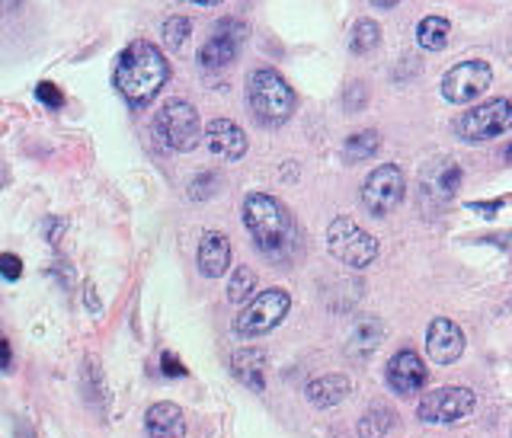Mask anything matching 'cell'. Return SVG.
I'll return each mask as SVG.
<instances>
[{"mask_svg": "<svg viewBox=\"0 0 512 438\" xmlns=\"http://www.w3.org/2000/svg\"><path fill=\"white\" fill-rule=\"evenodd\" d=\"M170 80V64L160 55V48L151 42H132L119 55L116 71H112V84L132 106H148L154 96L164 90Z\"/></svg>", "mask_w": 512, "mask_h": 438, "instance_id": "1", "label": "cell"}, {"mask_svg": "<svg viewBox=\"0 0 512 438\" xmlns=\"http://www.w3.org/2000/svg\"><path fill=\"white\" fill-rule=\"evenodd\" d=\"M244 224L256 243V250L272 256V263L285 259L295 240V221L288 215V208L266 192H253L244 202Z\"/></svg>", "mask_w": 512, "mask_h": 438, "instance_id": "2", "label": "cell"}, {"mask_svg": "<svg viewBox=\"0 0 512 438\" xmlns=\"http://www.w3.org/2000/svg\"><path fill=\"white\" fill-rule=\"evenodd\" d=\"M247 106L253 119L266 128H279L292 119L295 93L285 84V77L276 68H256L247 77Z\"/></svg>", "mask_w": 512, "mask_h": 438, "instance_id": "3", "label": "cell"}, {"mask_svg": "<svg viewBox=\"0 0 512 438\" xmlns=\"http://www.w3.org/2000/svg\"><path fill=\"white\" fill-rule=\"evenodd\" d=\"M327 250L349 269H368L378 259V240L352 218H336L327 227Z\"/></svg>", "mask_w": 512, "mask_h": 438, "instance_id": "4", "label": "cell"}, {"mask_svg": "<svg viewBox=\"0 0 512 438\" xmlns=\"http://www.w3.org/2000/svg\"><path fill=\"white\" fill-rule=\"evenodd\" d=\"M154 132L170 151H192L205 135L196 106L186 100H167L160 106L154 119Z\"/></svg>", "mask_w": 512, "mask_h": 438, "instance_id": "5", "label": "cell"}, {"mask_svg": "<svg viewBox=\"0 0 512 438\" xmlns=\"http://www.w3.org/2000/svg\"><path fill=\"white\" fill-rule=\"evenodd\" d=\"M288 307H292V298H288L285 288H266L263 295H256L244 311L234 317V336L256 339L269 330H276L288 317Z\"/></svg>", "mask_w": 512, "mask_h": 438, "instance_id": "6", "label": "cell"}, {"mask_svg": "<svg viewBox=\"0 0 512 438\" xmlns=\"http://www.w3.org/2000/svg\"><path fill=\"white\" fill-rule=\"evenodd\" d=\"M455 128L464 141L500 138L512 128V100H506V96H493V100H487V103L471 106L464 116H458Z\"/></svg>", "mask_w": 512, "mask_h": 438, "instance_id": "7", "label": "cell"}, {"mask_svg": "<svg viewBox=\"0 0 512 438\" xmlns=\"http://www.w3.org/2000/svg\"><path fill=\"white\" fill-rule=\"evenodd\" d=\"M474 407H477V397L471 387L448 384V387H436V391L423 394L416 416H420L426 426H448V423H458L464 416H471Z\"/></svg>", "mask_w": 512, "mask_h": 438, "instance_id": "8", "label": "cell"}, {"mask_svg": "<svg viewBox=\"0 0 512 438\" xmlns=\"http://www.w3.org/2000/svg\"><path fill=\"white\" fill-rule=\"evenodd\" d=\"M404 192H407V180H404V170L394 167V164H381L372 173L365 176V186H362V205L368 208L372 215H388L394 208L404 202Z\"/></svg>", "mask_w": 512, "mask_h": 438, "instance_id": "9", "label": "cell"}, {"mask_svg": "<svg viewBox=\"0 0 512 438\" xmlns=\"http://www.w3.org/2000/svg\"><path fill=\"white\" fill-rule=\"evenodd\" d=\"M493 84V68L487 61H461L442 77V96L452 106L474 103Z\"/></svg>", "mask_w": 512, "mask_h": 438, "instance_id": "10", "label": "cell"}, {"mask_svg": "<svg viewBox=\"0 0 512 438\" xmlns=\"http://www.w3.org/2000/svg\"><path fill=\"white\" fill-rule=\"evenodd\" d=\"M244 36H247L244 23L234 20V16H224V20L215 23V29H212V36H208V42L202 45L199 64H202L205 71H221V68H228V64L237 58Z\"/></svg>", "mask_w": 512, "mask_h": 438, "instance_id": "11", "label": "cell"}, {"mask_svg": "<svg viewBox=\"0 0 512 438\" xmlns=\"http://www.w3.org/2000/svg\"><path fill=\"white\" fill-rule=\"evenodd\" d=\"M426 352L436 365H455L464 355V333L455 320L436 317L426 330Z\"/></svg>", "mask_w": 512, "mask_h": 438, "instance_id": "12", "label": "cell"}, {"mask_svg": "<svg viewBox=\"0 0 512 438\" xmlns=\"http://www.w3.org/2000/svg\"><path fill=\"white\" fill-rule=\"evenodd\" d=\"M426 378H429L426 362L413 349H400L391 359V365H388V384H391V391L400 394V397L420 394Z\"/></svg>", "mask_w": 512, "mask_h": 438, "instance_id": "13", "label": "cell"}, {"mask_svg": "<svg viewBox=\"0 0 512 438\" xmlns=\"http://www.w3.org/2000/svg\"><path fill=\"white\" fill-rule=\"evenodd\" d=\"M205 148L212 151L215 157L221 160H228V164H234V160H240L247 154L250 148V141L244 135V128H240L237 122L231 119H215V122H208L205 128Z\"/></svg>", "mask_w": 512, "mask_h": 438, "instance_id": "14", "label": "cell"}, {"mask_svg": "<svg viewBox=\"0 0 512 438\" xmlns=\"http://www.w3.org/2000/svg\"><path fill=\"white\" fill-rule=\"evenodd\" d=\"M199 272L205 279H221L224 272L231 269V240L221 231H205L199 240Z\"/></svg>", "mask_w": 512, "mask_h": 438, "instance_id": "15", "label": "cell"}, {"mask_svg": "<svg viewBox=\"0 0 512 438\" xmlns=\"http://www.w3.org/2000/svg\"><path fill=\"white\" fill-rule=\"evenodd\" d=\"M458 183H461V167L455 160H436V164H429L426 173H423V192L429 202H448L458 192Z\"/></svg>", "mask_w": 512, "mask_h": 438, "instance_id": "16", "label": "cell"}, {"mask_svg": "<svg viewBox=\"0 0 512 438\" xmlns=\"http://www.w3.org/2000/svg\"><path fill=\"white\" fill-rule=\"evenodd\" d=\"M144 429H148V438H186V416L170 400L154 403L144 413Z\"/></svg>", "mask_w": 512, "mask_h": 438, "instance_id": "17", "label": "cell"}, {"mask_svg": "<svg viewBox=\"0 0 512 438\" xmlns=\"http://www.w3.org/2000/svg\"><path fill=\"white\" fill-rule=\"evenodd\" d=\"M349 391H352V384L346 375H320L308 384V391L304 394H308V400L314 403V407L330 410V407H340V403L349 397Z\"/></svg>", "mask_w": 512, "mask_h": 438, "instance_id": "18", "label": "cell"}, {"mask_svg": "<svg viewBox=\"0 0 512 438\" xmlns=\"http://www.w3.org/2000/svg\"><path fill=\"white\" fill-rule=\"evenodd\" d=\"M266 359H263V352H256V349H244V352H237L234 359H231V371H234V378L250 387V391H263L266 387Z\"/></svg>", "mask_w": 512, "mask_h": 438, "instance_id": "19", "label": "cell"}, {"mask_svg": "<svg viewBox=\"0 0 512 438\" xmlns=\"http://www.w3.org/2000/svg\"><path fill=\"white\" fill-rule=\"evenodd\" d=\"M448 20L445 16H426V20L416 26V42H420V48H426V52H442L445 42H448Z\"/></svg>", "mask_w": 512, "mask_h": 438, "instance_id": "20", "label": "cell"}, {"mask_svg": "<svg viewBox=\"0 0 512 438\" xmlns=\"http://www.w3.org/2000/svg\"><path fill=\"white\" fill-rule=\"evenodd\" d=\"M378 148H381L378 132H356V135L346 138L343 157H346V164H359V160H365V157H375Z\"/></svg>", "mask_w": 512, "mask_h": 438, "instance_id": "21", "label": "cell"}, {"mask_svg": "<svg viewBox=\"0 0 512 438\" xmlns=\"http://www.w3.org/2000/svg\"><path fill=\"white\" fill-rule=\"evenodd\" d=\"M397 426V416L388 407H372L359 419V435L362 438H384Z\"/></svg>", "mask_w": 512, "mask_h": 438, "instance_id": "22", "label": "cell"}, {"mask_svg": "<svg viewBox=\"0 0 512 438\" xmlns=\"http://www.w3.org/2000/svg\"><path fill=\"white\" fill-rule=\"evenodd\" d=\"M378 42H381V26L375 20H359L356 29H352L349 48H352V55H372Z\"/></svg>", "mask_w": 512, "mask_h": 438, "instance_id": "23", "label": "cell"}, {"mask_svg": "<svg viewBox=\"0 0 512 438\" xmlns=\"http://www.w3.org/2000/svg\"><path fill=\"white\" fill-rule=\"evenodd\" d=\"M253 291H256V272L250 266H237L228 282V301L244 304L247 298H253Z\"/></svg>", "mask_w": 512, "mask_h": 438, "instance_id": "24", "label": "cell"}, {"mask_svg": "<svg viewBox=\"0 0 512 438\" xmlns=\"http://www.w3.org/2000/svg\"><path fill=\"white\" fill-rule=\"evenodd\" d=\"M192 36V23L186 20V16H170V20L164 23V42L170 52H180V48L189 42Z\"/></svg>", "mask_w": 512, "mask_h": 438, "instance_id": "25", "label": "cell"}, {"mask_svg": "<svg viewBox=\"0 0 512 438\" xmlns=\"http://www.w3.org/2000/svg\"><path fill=\"white\" fill-rule=\"evenodd\" d=\"M0 275H4L7 282H16L23 275V263H20V256H13V253H0Z\"/></svg>", "mask_w": 512, "mask_h": 438, "instance_id": "26", "label": "cell"}, {"mask_svg": "<svg viewBox=\"0 0 512 438\" xmlns=\"http://www.w3.org/2000/svg\"><path fill=\"white\" fill-rule=\"evenodd\" d=\"M36 96H39V103H45L48 109H58L64 103V96H61V90L55 84H39Z\"/></svg>", "mask_w": 512, "mask_h": 438, "instance_id": "27", "label": "cell"}, {"mask_svg": "<svg viewBox=\"0 0 512 438\" xmlns=\"http://www.w3.org/2000/svg\"><path fill=\"white\" fill-rule=\"evenodd\" d=\"M160 371H164L167 378H183V375H186V368L180 365V359H176L173 352H164V355H160Z\"/></svg>", "mask_w": 512, "mask_h": 438, "instance_id": "28", "label": "cell"}, {"mask_svg": "<svg viewBox=\"0 0 512 438\" xmlns=\"http://www.w3.org/2000/svg\"><path fill=\"white\" fill-rule=\"evenodd\" d=\"M10 362H13V349H10V343H7V336L0 333V371L10 368Z\"/></svg>", "mask_w": 512, "mask_h": 438, "instance_id": "29", "label": "cell"}, {"mask_svg": "<svg viewBox=\"0 0 512 438\" xmlns=\"http://www.w3.org/2000/svg\"><path fill=\"white\" fill-rule=\"evenodd\" d=\"M186 4H192V7H218L221 0H186Z\"/></svg>", "mask_w": 512, "mask_h": 438, "instance_id": "30", "label": "cell"}, {"mask_svg": "<svg viewBox=\"0 0 512 438\" xmlns=\"http://www.w3.org/2000/svg\"><path fill=\"white\" fill-rule=\"evenodd\" d=\"M372 4H375V7H397L400 0H372Z\"/></svg>", "mask_w": 512, "mask_h": 438, "instance_id": "31", "label": "cell"}]
</instances>
